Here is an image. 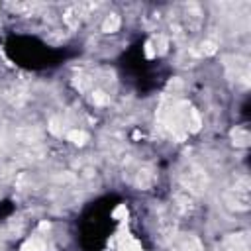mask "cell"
<instances>
[{"mask_svg": "<svg viewBox=\"0 0 251 251\" xmlns=\"http://www.w3.org/2000/svg\"><path fill=\"white\" fill-rule=\"evenodd\" d=\"M178 180H180V188L190 192L192 196H202L210 186L208 173L204 171V167H200L194 161H188V163H184L180 167Z\"/></svg>", "mask_w": 251, "mask_h": 251, "instance_id": "obj_1", "label": "cell"}, {"mask_svg": "<svg viewBox=\"0 0 251 251\" xmlns=\"http://www.w3.org/2000/svg\"><path fill=\"white\" fill-rule=\"evenodd\" d=\"M224 204L231 212H247L251 204V180L249 176L241 175L231 184H227L224 192Z\"/></svg>", "mask_w": 251, "mask_h": 251, "instance_id": "obj_2", "label": "cell"}, {"mask_svg": "<svg viewBox=\"0 0 251 251\" xmlns=\"http://www.w3.org/2000/svg\"><path fill=\"white\" fill-rule=\"evenodd\" d=\"M224 67L226 73L231 80H235V84L247 88L249 86V59L243 55H226L224 57Z\"/></svg>", "mask_w": 251, "mask_h": 251, "instance_id": "obj_3", "label": "cell"}, {"mask_svg": "<svg viewBox=\"0 0 251 251\" xmlns=\"http://www.w3.org/2000/svg\"><path fill=\"white\" fill-rule=\"evenodd\" d=\"M96 6H98V4H92V2L73 4V6H69V8L63 12V20H65V24H69L71 27H76V25H80V22H82L92 10H96Z\"/></svg>", "mask_w": 251, "mask_h": 251, "instance_id": "obj_4", "label": "cell"}, {"mask_svg": "<svg viewBox=\"0 0 251 251\" xmlns=\"http://www.w3.org/2000/svg\"><path fill=\"white\" fill-rule=\"evenodd\" d=\"M131 180H133V184H135L137 188H141V190H149V188L157 182V171H155L153 165H149V163H141V165H137V167L133 169V176H131Z\"/></svg>", "mask_w": 251, "mask_h": 251, "instance_id": "obj_5", "label": "cell"}, {"mask_svg": "<svg viewBox=\"0 0 251 251\" xmlns=\"http://www.w3.org/2000/svg\"><path fill=\"white\" fill-rule=\"evenodd\" d=\"M157 231L161 241H169L176 233V214L173 210H165L157 220Z\"/></svg>", "mask_w": 251, "mask_h": 251, "instance_id": "obj_6", "label": "cell"}, {"mask_svg": "<svg viewBox=\"0 0 251 251\" xmlns=\"http://www.w3.org/2000/svg\"><path fill=\"white\" fill-rule=\"evenodd\" d=\"M182 31L184 33H194L198 27H200V22H202V10L196 6V4H186L182 8Z\"/></svg>", "mask_w": 251, "mask_h": 251, "instance_id": "obj_7", "label": "cell"}, {"mask_svg": "<svg viewBox=\"0 0 251 251\" xmlns=\"http://www.w3.org/2000/svg\"><path fill=\"white\" fill-rule=\"evenodd\" d=\"M194 200H196V196H192L190 192L178 188L175 192V196H173V212L175 214H188V212H192L196 208Z\"/></svg>", "mask_w": 251, "mask_h": 251, "instance_id": "obj_8", "label": "cell"}, {"mask_svg": "<svg viewBox=\"0 0 251 251\" xmlns=\"http://www.w3.org/2000/svg\"><path fill=\"white\" fill-rule=\"evenodd\" d=\"M218 251H249V235L245 231L241 233H229L222 245L218 247Z\"/></svg>", "mask_w": 251, "mask_h": 251, "instance_id": "obj_9", "label": "cell"}, {"mask_svg": "<svg viewBox=\"0 0 251 251\" xmlns=\"http://www.w3.org/2000/svg\"><path fill=\"white\" fill-rule=\"evenodd\" d=\"M4 98L12 104V106H24L27 102V90L24 84H10L4 90Z\"/></svg>", "mask_w": 251, "mask_h": 251, "instance_id": "obj_10", "label": "cell"}, {"mask_svg": "<svg viewBox=\"0 0 251 251\" xmlns=\"http://www.w3.org/2000/svg\"><path fill=\"white\" fill-rule=\"evenodd\" d=\"M173 251H204L196 235H182L173 243Z\"/></svg>", "mask_w": 251, "mask_h": 251, "instance_id": "obj_11", "label": "cell"}, {"mask_svg": "<svg viewBox=\"0 0 251 251\" xmlns=\"http://www.w3.org/2000/svg\"><path fill=\"white\" fill-rule=\"evenodd\" d=\"M231 141H233L235 147H247L249 141H251V133H249V129L243 127V126L233 127V129H231Z\"/></svg>", "mask_w": 251, "mask_h": 251, "instance_id": "obj_12", "label": "cell"}, {"mask_svg": "<svg viewBox=\"0 0 251 251\" xmlns=\"http://www.w3.org/2000/svg\"><path fill=\"white\" fill-rule=\"evenodd\" d=\"M186 126H188V133H196V131L202 127L200 112H198L194 106H190V110H188V122H186Z\"/></svg>", "mask_w": 251, "mask_h": 251, "instance_id": "obj_13", "label": "cell"}, {"mask_svg": "<svg viewBox=\"0 0 251 251\" xmlns=\"http://www.w3.org/2000/svg\"><path fill=\"white\" fill-rule=\"evenodd\" d=\"M218 51V41L216 39H204L200 45H198V49H196V53L200 55V57H210V55H214Z\"/></svg>", "mask_w": 251, "mask_h": 251, "instance_id": "obj_14", "label": "cell"}, {"mask_svg": "<svg viewBox=\"0 0 251 251\" xmlns=\"http://www.w3.org/2000/svg\"><path fill=\"white\" fill-rule=\"evenodd\" d=\"M120 29V16L118 14H110L106 16V20L102 22V31L104 33H114Z\"/></svg>", "mask_w": 251, "mask_h": 251, "instance_id": "obj_15", "label": "cell"}, {"mask_svg": "<svg viewBox=\"0 0 251 251\" xmlns=\"http://www.w3.org/2000/svg\"><path fill=\"white\" fill-rule=\"evenodd\" d=\"M47 245L41 237H29L24 245H22V251H45Z\"/></svg>", "mask_w": 251, "mask_h": 251, "instance_id": "obj_16", "label": "cell"}, {"mask_svg": "<svg viewBox=\"0 0 251 251\" xmlns=\"http://www.w3.org/2000/svg\"><path fill=\"white\" fill-rule=\"evenodd\" d=\"M67 139H69L71 143H75V145H84V143L88 141V133L82 131V129H71V131L67 133Z\"/></svg>", "mask_w": 251, "mask_h": 251, "instance_id": "obj_17", "label": "cell"}, {"mask_svg": "<svg viewBox=\"0 0 251 251\" xmlns=\"http://www.w3.org/2000/svg\"><path fill=\"white\" fill-rule=\"evenodd\" d=\"M108 100H110V96H108L104 90H100V88H96V90L90 92V102H92L94 106H106Z\"/></svg>", "mask_w": 251, "mask_h": 251, "instance_id": "obj_18", "label": "cell"}, {"mask_svg": "<svg viewBox=\"0 0 251 251\" xmlns=\"http://www.w3.org/2000/svg\"><path fill=\"white\" fill-rule=\"evenodd\" d=\"M120 251H143V249H141V245H139L135 239L124 237L122 243H120Z\"/></svg>", "mask_w": 251, "mask_h": 251, "instance_id": "obj_19", "label": "cell"}, {"mask_svg": "<svg viewBox=\"0 0 251 251\" xmlns=\"http://www.w3.org/2000/svg\"><path fill=\"white\" fill-rule=\"evenodd\" d=\"M116 220H120V218H126L127 216V208H126V204H122V206H118L116 210H114V214H112Z\"/></svg>", "mask_w": 251, "mask_h": 251, "instance_id": "obj_20", "label": "cell"}, {"mask_svg": "<svg viewBox=\"0 0 251 251\" xmlns=\"http://www.w3.org/2000/svg\"><path fill=\"white\" fill-rule=\"evenodd\" d=\"M49 129H51L53 133H57V135L63 133V131L59 129V120H57V118H51V122H49Z\"/></svg>", "mask_w": 251, "mask_h": 251, "instance_id": "obj_21", "label": "cell"}, {"mask_svg": "<svg viewBox=\"0 0 251 251\" xmlns=\"http://www.w3.org/2000/svg\"><path fill=\"white\" fill-rule=\"evenodd\" d=\"M145 55H147L149 59L157 55V51H155V47H153V41H147V43H145Z\"/></svg>", "mask_w": 251, "mask_h": 251, "instance_id": "obj_22", "label": "cell"}]
</instances>
